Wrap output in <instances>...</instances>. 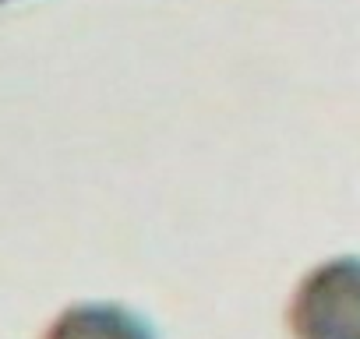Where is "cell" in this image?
Masks as SVG:
<instances>
[{"label": "cell", "mask_w": 360, "mask_h": 339, "mask_svg": "<svg viewBox=\"0 0 360 339\" xmlns=\"http://www.w3.org/2000/svg\"><path fill=\"white\" fill-rule=\"evenodd\" d=\"M43 339H155L148 321L127 311L124 304H106V300H85L64 307Z\"/></svg>", "instance_id": "cell-2"}, {"label": "cell", "mask_w": 360, "mask_h": 339, "mask_svg": "<svg viewBox=\"0 0 360 339\" xmlns=\"http://www.w3.org/2000/svg\"><path fill=\"white\" fill-rule=\"evenodd\" d=\"M293 339H360V258L311 269L290 300Z\"/></svg>", "instance_id": "cell-1"}, {"label": "cell", "mask_w": 360, "mask_h": 339, "mask_svg": "<svg viewBox=\"0 0 360 339\" xmlns=\"http://www.w3.org/2000/svg\"><path fill=\"white\" fill-rule=\"evenodd\" d=\"M0 4H11V0H0Z\"/></svg>", "instance_id": "cell-3"}]
</instances>
